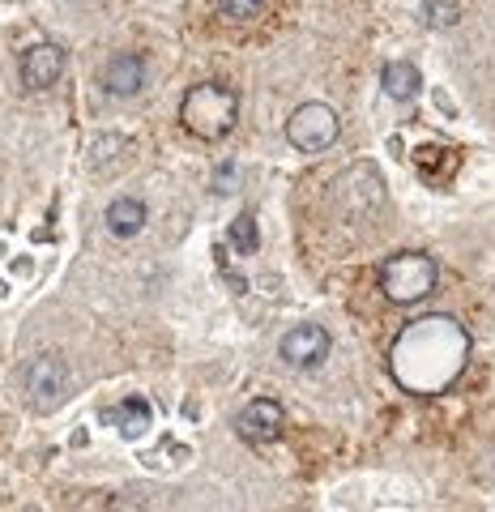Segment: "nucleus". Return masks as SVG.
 Listing matches in <instances>:
<instances>
[{"instance_id":"obj_1","label":"nucleus","mask_w":495,"mask_h":512,"mask_svg":"<svg viewBox=\"0 0 495 512\" xmlns=\"http://www.w3.org/2000/svg\"><path fill=\"white\" fill-rule=\"evenodd\" d=\"M470 363V333L457 316L431 312L397 333L389 346V376L414 397H440L461 380Z\"/></svg>"},{"instance_id":"obj_2","label":"nucleus","mask_w":495,"mask_h":512,"mask_svg":"<svg viewBox=\"0 0 495 512\" xmlns=\"http://www.w3.org/2000/svg\"><path fill=\"white\" fill-rule=\"evenodd\" d=\"M239 120V94L222 82H201L180 99V124L201 141L227 137Z\"/></svg>"},{"instance_id":"obj_3","label":"nucleus","mask_w":495,"mask_h":512,"mask_svg":"<svg viewBox=\"0 0 495 512\" xmlns=\"http://www.w3.org/2000/svg\"><path fill=\"white\" fill-rule=\"evenodd\" d=\"M440 269L427 252H393L385 265H380V291H385L389 303H419L436 291Z\"/></svg>"},{"instance_id":"obj_4","label":"nucleus","mask_w":495,"mask_h":512,"mask_svg":"<svg viewBox=\"0 0 495 512\" xmlns=\"http://www.w3.org/2000/svg\"><path fill=\"white\" fill-rule=\"evenodd\" d=\"M338 133H342L338 111L325 107V103H303V107L291 111V120H286V141L303 154L329 150L333 141H338Z\"/></svg>"},{"instance_id":"obj_5","label":"nucleus","mask_w":495,"mask_h":512,"mask_svg":"<svg viewBox=\"0 0 495 512\" xmlns=\"http://www.w3.org/2000/svg\"><path fill=\"white\" fill-rule=\"evenodd\" d=\"M22 389L30 397V406L35 410H56L60 402H65V393H69V367L60 363L56 355H43L26 367V376H22Z\"/></svg>"},{"instance_id":"obj_6","label":"nucleus","mask_w":495,"mask_h":512,"mask_svg":"<svg viewBox=\"0 0 495 512\" xmlns=\"http://www.w3.org/2000/svg\"><path fill=\"white\" fill-rule=\"evenodd\" d=\"M65 73V47L60 43H35L22 52V64H18V77L26 90H47L60 82Z\"/></svg>"},{"instance_id":"obj_7","label":"nucleus","mask_w":495,"mask_h":512,"mask_svg":"<svg viewBox=\"0 0 495 512\" xmlns=\"http://www.w3.org/2000/svg\"><path fill=\"white\" fill-rule=\"evenodd\" d=\"M235 427L248 444H274L282 436V406L274 402V397H257V402H248L244 410H239Z\"/></svg>"},{"instance_id":"obj_8","label":"nucleus","mask_w":495,"mask_h":512,"mask_svg":"<svg viewBox=\"0 0 495 512\" xmlns=\"http://www.w3.org/2000/svg\"><path fill=\"white\" fill-rule=\"evenodd\" d=\"M278 355L291 363V367H316L329 355V333L321 325H295L291 333L282 338Z\"/></svg>"},{"instance_id":"obj_9","label":"nucleus","mask_w":495,"mask_h":512,"mask_svg":"<svg viewBox=\"0 0 495 512\" xmlns=\"http://www.w3.org/2000/svg\"><path fill=\"white\" fill-rule=\"evenodd\" d=\"M103 86L111 94H120V99H129V94H137L141 86H146V60H141L137 52L111 56L107 69H103Z\"/></svg>"},{"instance_id":"obj_10","label":"nucleus","mask_w":495,"mask_h":512,"mask_svg":"<svg viewBox=\"0 0 495 512\" xmlns=\"http://www.w3.org/2000/svg\"><path fill=\"white\" fill-rule=\"evenodd\" d=\"M111 423H116V431L124 440H141L154 423V410H150L146 397H124V402L111 410Z\"/></svg>"},{"instance_id":"obj_11","label":"nucleus","mask_w":495,"mask_h":512,"mask_svg":"<svg viewBox=\"0 0 495 512\" xmlns=\"http://www.w3.org/2000/svg\"><path fill=\"white\" fill-rule=\"evenodd\" d=\"M380 86H385L389 99L406 103V99H414V90L423 86V77H419V69H414L410 60H389L385 69H380Z\"/></svg>"},{"instance_id":"obj_12","label":"nucleus","mask_w":495,"mask_h":512,"mask_svg":"<svg viewBox=\"0 0 495 512\" xmlns=\"http://www.w3.org/2000/svg\"><path fill=\"white\" fill-rule=\"evenodd\" d=\"M107 227H111V235H120V239L137 235L141 227H146V205L133 201V197H116L107 205Z\"/></svg>"},{"instance_id":"obj_13","label":"nucleus","mask_w":495,"mask_h":512,"mask_svg":"<svg viewBox=\"0 0 495 512\" xmlns=\"http://www.w3.org/2000/svg\"><path fill=\"white\" fill-rule=\"evenodd\" d=\"M440 163H444V167H457V154L440 150V146H423V150H414V167H419L431 184H444V180H440V171H436Z\"/></svg>"},{"instance_id":"obj_14","label":"nucleus","mask_w":495,"mask_h":512,"mask_svg":"<svg viewBox=\"0 0 495 512\" xmlns=\"http://www.w3.org/2000/svg\"><path fill=\"white\" fill-rule=\"evenodd\" d=\"M231 244L239 248V252H257V244H261V235H257V218L252 214H239L235 222H231Z\"/></svg>"},{"instance_id":"obj_15","label":"nucleus","mask_w":495,"mask_h":512,"mask_svg":"<svg viewBox=\"0 0 495 512\" xmlns=\"http://www.w3.org/2000/svg\"><path fill=\"white\" fill-rule=\"evenodd\" d=\"M214 5H218V13L227 22H248V18H257L261 13L265 0H214Z\"/></svg>"},{"instance_id":"obj_16","label":"nucleus","mask_w":495,"mask_h":512,"mask_svg":"<svg viewBox=\"0 0 495 512\" xmlns=\"http://www.w3.org/2000/svg\"><path fill=\"white\" fill-rule=\"evenodd\" d=\"M457 13H461L457 0H427V22L436 26V30L457 26Z\"/></svg>"}]
</instances>
